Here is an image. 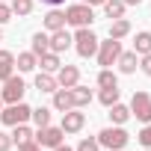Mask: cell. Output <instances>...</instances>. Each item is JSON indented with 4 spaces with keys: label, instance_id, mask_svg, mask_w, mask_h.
<instances>
[{
    "label": "cell",
    "instance_id": "9c48e42d",
    "mask_svg": "<svg viewBox=\"0 0 151 151\" xmlns=\"http://www.w3.org/2000/svg\"><path fill=\"white\" fill-rule=\"evenodd\" d=\"M83 124H86V113H80L77 107H74V110H65V113H62V124H59V127H62L65 133H80Z\"/></svg>",
    "mask_w": 151,
    "mask_h": 151
},
{
    "label": "cell",
    "instance_id": "7bdbcfd3",
    "mask_svg": "<svg viewBox=\"0 0 151 151\" xmlns=\"http://www.w3.org/2000/svg\"><path fill=\"white\" fill-rule=\"evenodd\" d=\"M145 151H151V148H145Z\"/></svg>",
    "mask_w": 151,
    "mask_h": 151
},
{
    "label": "cell",
    "instance_id": "d4e9b609",
    "mask_svg": "<svg viewBox=\"0 0 151 151\" xmlns=\"http://www.w3.org/2000/svg\"><path fill=\"white\" fill-rule=\"evenodd\" d=\"M124 9H127V6L122 3V0H107V3H104V15L113 18V21H116V18H124Z\"/></svg>",
    "mask_w": 151,
    "mask_h": 151
},
{
    "label": "cell",
    "instance_id": "603a6c76",
    "mask_svg": "<svg viewBox=\"0 0 151 151\" xmlns=\"http://www.w3.org/2000/svg\"><path fill=\"white\" fill-rule=\"evenodd\" d=\"M133 53H139V56L151 53V33H148V30L136 33V42H133Z\"/></svg>",
    "mask_w": 151,
    "mask_h": 151
},
{
    "label": "cell",
    "instance_id": "6da1fadb",
    "mask_svg": "<svg viewBox=\"0 0 151 151\" xmlns=\"http://www.w3.org/2000/svg\"><path fill=\"white\" fill-rule=\"evenodd\" d=\"M127 142H130V133L122 124H110V127H104L98 133V145L110 148V151H122V148H127Z\"/></svg>",
    "mask_w": 151,
    "mask_h": 151
},
{
    "label": "cell",
    "instance_id": "ac0fdd59",
    "mask_svg": "<svg viewBox=\"0 0 151 151\" xmlns=\"http://www.w3.org/2000/svg\"><path fill=\"white\" fill-rule=\"evenodd\" d=\"M36 65H39V56H36L33 50H27V53H18V56H15V68H18L21 74H27V71H33Z\"/></svg>",
    "mask_w": 151,
    "mask_h": 151
},
{
    "label": "cell",
    "instance_id": "44dd1931",
    "mask_svg": "<svg viewBox=\"0 0 151 151\" xmlns=\"http://www.w3.org/2000/svg\"><path fill=\"white\" fill-rule=\"evenodd\" d=\"M130 33V21L127 18H116L113 24H110V39H116V42H122L124 36Z\"/></svg>",
    "mask_w": 151,
    "mask_h": 151
},
{
    "label": "cell",
    "instance_id": "7c38bea8",
    "mask_svg": "<svg viewBox=\"0 0 151 151\" xmlns=\"http://www.w3.org/2000/svg\"><path fill=\"white\" fill-rule=\"evenodd\" d=\"M92 98H95V95H92V89H89V86H80V83H77V86H71V101H74V107H77V110L89 107V104H92Z\"/></svg>",
    "mask_w": 151,
    "mask_h": 151
},
{
    "label": "cell",
    "instance_id": "83f0119b",
    "mask_svg": "<svg viewBox=\"0 0 151 151\" xmlns=\"http://www.w3.org/2000/svg\"><path fill=\"white\" fill-rule=\"evenodd\" d=\"M9 9H12V15L24 18V15H30V12H33V0H12Z\"/></svg>",
    "mask_w": 151,
    "mask_h": 151
},
{
    "label": "cell",
    "instance_id": "d590c367",
    "mask_svg": "<svg viewBox=\"0 0 151 151\" xmlns=\"http://www.w3.org/2000/svg\"><path fill=\"white\" fill-rule=\"evenodd\" d=\"M80 3H86V6H104L107 0H80Z\"/></svg>",
    "mask_w": 151,
    "mask_h": 151
},
{
    "label": "cell",
    "instance_id": "277c9868",
    "mask_svg": "<svg viewBox=\"0 0 151 151\" xmlns=\"http://www.w3.org/2000/svg\"><path fill=\"white\" fill-rule=\"evenodd\" d=\"M92 21H95V12L86 3H74L65 9V24H71V27H92Z\"/></svg>",
    "mask_w": 151,
    "mask_h": 151
},
{
    "label": "cell",
    "instance_id": "d6a6232c",
    "mask_svg": "<svg viewBox=\"0 0 151 151\" xmlns=\"http://www.w3.org/2000/svg\"><path fill=\"white\" fill-rule=\"evenodd\" d=\"M15 142H12V133H3V130H0V151H9Z\"/></svg>",
    "mask_w": 151,
    "mask_h": 151
},
{
    "label": "cell",
    "instance_id": "7a4b0ae2",
    "mask_svg": "<svg viewBox=\"0 0 151 151\" xmlns=\"http://www.w3.org/2000/svg\"><path fill=\"white\" fill-rule=\"evenodd\" d=\"M74 50H77V56L89 59L98 53V36L89 30V27H77V33H74Z\"/></svg>",
    "mask_w": 151,
    "mask_h": 151
},
{
    "label": "cell",
    "instance_id": "ba28073f",
    "mask_svg": "<svg viewBox=\"0 0 151 151\" xmlns=\"http://www.w3.org/2000/svg\"><path fill=\"white\" fill-rule=\"evenodd\" d=\"M130 116L139 119L142 124L151 122V95L148 92H133V98H130Z\"/></svg>",
    "mask_w": 151,
    "mask_h": 151
},
{
    "label": "cell",
    "instance_id": "9a60e30c",
    "mask_svg": "<svg viewBox=\"0 0 151 151\" xmlns=\"http://www.w3.org/2000/svg\"><path fill=\"white\" fill-rule=\"evenodd\" d=\"M53 110H59V113H65V110H74V101H71V89H56L53 92Z\"/></svg>",
    "mask_w": 151,
    "mask_h": 151
},
{
    "label": "cell",
    "instance_id": "e575fe53",
    "mask_svg": "<svg viewBox=\"0 0 151 151\" xmlns=\"http://www.w3.org/2000/svg\"><path fill=\"white\" fill-rule=\"evenodd\" d=\"M18 151H39V142H36V139H27V142L18 145Z\"/></svg>",
    "mask_w": 151,
    "mask_h": 151
},
{
    "label": "cell",
    "instance_id": "e0dca14e",
    "mask_svg": "<svg viewBox=\"0 0 151 151\" xmlns=\"http://www.w3.org/2000/svg\"><path fill=\"white\" fill-rule=\"evenodd\" d=\"M62 27H65V12H59V9L53 6V9L45 15V30L53 33V30H62Z\"/></svg>",
    "mask_w": 151,
    "mask_h": 151
},
{
    "label": "cell",
    "instance_id": "5bb4252c",
    "mask_svg": "<svg viewBox=\"0 0 151 151\" xmlns=\"http://www.w3.org/2000/svg\"><path fill=\"white\" fill-rule=\"evenodd\" d=\"M116 65H119V71H122V74H133V71H136V65H139V59H136V53H133V50H122V53H119V59H116Z\"/></svg>",
    "mask_w": 151,
    "mask_h": 151
},
{
    "label": "cell",
    "instance_id": "484cf974",
    "mask_svg": "<svg viewBox=\"0 0 151 151\" xmlns=\"http://www.w3.org/2000/svg\"><path fill=\"white\" fill-rule=\"evenodd\" d=\"M119 98H122V89H119V86H113V89H101V92H98V101H101L104 107H113Z\"/></svg>",
    "mask_w": 151,
    "mask_h": 151
},
{
    "label": "cell",
    "instance_id": "2e32d148",
    "mask_svg": "<svg viewBox=\"0 0 151 151\" xmlns=\"http://www.w3.org/2000/svg\"><path fill=\"white\" fill-rule=\"evenodd\" d=\"M36 89H39V92H50V95H53V92L59 89V83H56V77H53V74L39 71V74H36Z\"/></svg>",
    "mask_w": 151,
    "mask_h": 151
},
{
    "label": "cell",
    "instance_id": "d6986e66",
    "mask_svg": "<svg viewBox=\"0 0 151 151\" xmlns=\"http://www.w3.org/2000/svg\"><path fill=\"white\" fill-rule=\"evenodd\" d=\"M107 110H110L107 116H110V122H113V124H124V122L130 119V107H124L122 101H116V104H113V107H107Z\"/></svg>",
    "mask_w": 151,
    "mask_h": 151
},
{
    "label": "cell",
    "instance_id": "4fadbf2b",
    "mask_svg": "<svg viewBox=\"0 0 151 151\" xmlns=\"http://www.w3.org/2000/svg\"><path fill=\"white\" fill-rule=\"evenodd\" d=\"M15 74V53L12 50H0V83L9 80Z\"/></svg>",
    "mask_w": 151,
    "mask_h": 151
},
{
    "label": "cell",
    "instance_id": "4316f807",
    "mask_svg": "<svg viewBox=\"0 0 151 151\" xmlns=\"http://www.w3.org/2000/svg\"><path fill=\"white\" fill-rule=\"evenodd\" d=\"M30 119H33L36 127H47V124H50V110H47V107H36V110L30 113Z\"/></svg>",
    "mask_w": 151,
    "mask_h": 151
},
{
    "label": "cell",
    "instance_id": "ffe728a7",
    "mask_svg": "<svg viewBox=\"0 0 151 151\" xmlns=\"http://www.w3.org/2000/svg\"><path fill=\"white\" fill-rule=\"evenodd\" d=\"M39 65H42V71H47V74H56L62 62H59V53L47 50V53H42V56H39Z\"/></svg>",
    "mask_w": 151,
    "mask_h": 151
},
{
    "label": "cell",
    "instance_id": "8d00e7d4",
    "mask_svg": "<svg viewBox=\"0 0 151 151\" xmlns=\"http://www.w3.org/2000/svg\"><path fill=\"white\" fill-rule=\"evenodd\" d=\"M122 3H124V6H139L142 0H122Z\"/></svg>",
    "mask_w": 151,
    "mask_h": 151
},
{
    "label": "cell",
    "instance_id": "8992f818",
    "mask_svg": "<svg viewBox=\"0 0 151 151\" xmlns=\"http://www.w3.org/2000/svg\"><path fill=\"white\" fill-rule=\"evenodd\" d=\"M119 53H122V42H116V39H107V42H98V65L101 68H110V65H116V59H119Z\"/></svg>",
    "mask_w": 151,
    "mask_h": 151
},
{
    "label": "cell",
    "instance_id": "60d3db41",
    "mask_svg": "<svg viewBox=\"0 0 151 151\" xmlns=\"http://www.w3.org/2000/svg\"><path fill=\"white\" fill-rule=\"evenodd\" d=\"M39 151H47V148H39Z\"/></svg>",
    "mask_w": 151,
    "mask_h": 151
},
{
    "label": "cell",
    "instance_id": "74e56055",
    "mask_svg": "<svg viewBox=\"0 0 151 151\" xmlns=\"http://www.w3.org/2000/svg\"><path fill=\"white\" fill-rule=\"evenodd\" d=\"M53 151H74V148H68V145H65V142H62V145H56V148H53Z\"/></svg>",
    "mask_w": 151,
    "mask_h": 151
},
{
    "label": "cell",
    "instance_id": "ee69618b",
    "mask_svg": "<svg viewBox=\"0 0 151 151\" xmlns=\"http://www.w3.org/2000/svg\"><path fill=\"white\" fill-rule=\"evenodd\" d=\"M3 3H6V0H3Z\"/></svg>",
    "mask_w": 151,
    "mask_h": 151
},
{
    "label": "cell",
    "instance_id": "1f68e13d",
    "mask_svg": "<svg viewBox=\"0 0 151 151\" xmlns=\"http://www.w3.org/2000/svg\"><path fill=\"white\" fill-rule=\"evenodd\" d=\"M6 21H12V9H9V3H3V0H0V27H3Z\"/></svg>",
    "mask_w": 151,
    "mask_h": 151
},
{
    "label": "cell",
    "instance_id": "f546056e",
    "mask_svg": "<svg viewBox=\"0 0 151 151\" xmlns=\"http://www.w3.org/2000/svg\"><path fill=\"white\" fill-rule=\"evenodd\" d=\"M74 151H101V145H98V136H83V139H80V145L74 148Z\"/></svg>",
    "mask_w": 151,
    "mask_h": 151
},
{
    "label": "cell",
    "instance_id": "cb8c5ba5",
    "mask_svg": "<svg viewBox=\"0 0 151 151\" xmlns=\"http://www.w3.org/2000/svg\"><path fill=\"white\" fill-rule=\"evenodd\" d=\"M98 86H101V89H113V86H119V74L110 71V68H101V71H98Z\"/></svg>",
    "mask_w": 151,
    "mask_h": 151
},
{
    "label": "cell",
    "instance_id": "b9f144b4",
    "mask_svg": "<svg viewBox=\"0 0 151 151\" xmlns=\"http://www.w3.org/2000/svg\"><path fill=\"white\" fill-rule=\"evenodd\" d=\"M0 39H3V33H0Z\"/></svg>",
    "mask_w": 151,
    "mask_h": 151
},
{
    "label": "cell",
    "instance_id": "5b68a950",
    "mask_svg": "<svg viewBox=\"0 0 151 151\" xmlns=\"http://www.w3.org/2000/svg\"><path fill=\"white\" fill-rule=\"evenodd\" d=\"M24 92H27V83H24V77L18 74H12L9 80H3V89H0V98H3V104H18V101H24Z\"/></svg>",
    "mask_w": 151,
    "mask_h": 151
},
{
    "label": "cell",
    "instance_id": "52a82bcc",
    "mask_svg": "<svg viewBox=\"0 0 151 151\" xmlns=\"http://www.w3.org/2000/svg\"><path fill=\"white\" fill-rule=\"evenodd\" d=\"M33 139L39 142V148H56V145H62V139H65V130L62 127H53V124H47V127H39V133H33Z\"/></svg>",
    "mask_w": 151,
    "mask_h": 151
},
{
    "label": "cell",
    "instance_id": "836d02e7",
    "mask_svg": "<svg viewBox=\"0 0 151 151\" xmlns=\"http://www.w3.org/2000/svg\"><path fill=\"white\" fill-rule=\"evenodd\" d=\"M139 68H142V74H148V77H151V53H145V56H142Z\"/></svg>",
    "mask_w": 151,
    "mask_h": 151
},
{
    "label": "cell",
    "instance_id": "4dcf8cb0",
    "mask_svg": "<svg viewBox=\"0 0 151 151\" xmlns=\"http://www.w3.org/2000/svg\"><path fill=\"white\" fill-rule=\"evenodd\" d=\"M136 139H139V145H142V148H151V122H148V124H142V130L136 133Z\"/></svg>",
    "mask_w": 151,
    "mask_h": 151
},
{
    "label": "cell",
    "instance_id": "f35d334b",
    "mask_svg": "<svg viewBox=\"0 0 151 151\" xmlns=\"http://www.w3.org/2000/svg\"><path fill=\"white\" fill-rule=\"evenodd\" d=\"M47 6H59V3H65V0H45Z\"/></svg>",
    "mask_w": 151,
    "mask_h": 151
},
{
    "label": "cell",
    "instance_id": "f6af8a7d",
    "mask_svg": "<svg viewBox=\"0 0 151 151\" xmlns=\"http://www.w3.org/2000/svg\"><path fill=\"white\" fill-rule=\"evenodd\" d=\"M122 151H124V148H122Z\"/></svg>",
    "mask_w": 151,
    "mask_h": 151
},
{
    "label": "cell",
    "instance_id": "30bf717a",
    "mask_svg": "<svg viewBox=\"0 0 151 151\" xmlns=\"http://www.w3.org/2000/svg\"><path fill=\"white\" fill-rule=\"evenodd\" d=\"M53 77H56V83L62 89H71V86L80 83V68L77 65H59V71L53 74Z\"/></svg>",
    "mask_w": 151,
    "mask_h": 151
},
{
    "label": "cell",
    "instance_id": "8fae6325",
    "mask_svg": "<svg viewBox=\"0 0 151 151\" xmlns=\"http://www.w3.org/2000/svg\"><path fill=\"white\" fill-rule=\"evenodd\" d=\"M71 45H74V36H71L65 27L50 33V50H53V53H62V50H68Z\"/></svg>",
    "mask_w": 151,
    "mask_h": 151
},
{
    "label": "cell",
    "instance_id": "f1b7e54d",
    "mask_svg": "<svg viewBox=\"0 0 151 151\" xmlns=\"http://www.w3.org/2000/svg\"><path fill=\"white\" fill-rule=\"evenodd\" d=\"M27 139H33V130H30L27 124H15V127H12V142L21 145V142H27Z\"/></svg>",
    "mask_w": 151,
    "mask_h": 151
},
{
    "label": "cell",
    "instance_id": "ab89813d",
    "mask_svg": "<svg viewBox=\"0 0 151 151\" xmlns=\"http://www.w3.org/2000/svg\"><path fill=\"white\" fill-rule=\"evenodd\" d=\"M0 107H3V98H0Z\"/></svg>",
    "mask_w": 151,
    "mask_h": 151
},
{
    "label": "cell",
    "instance_id": "3957f363",
    "mask_svg": "<svg viewBox=\"0 0 151 151\" xmlns=\"http://www.w3.org/2000/svg\"><path fill=\"white\" fill-rule=\"evenodd\" d=\"M30 113L33 107L18 101V104H6V110H0V122H3L6 127H15V124H27L30 122Z\"/></svg>",
    "mask_w": 151,
    "mask_h": 151
},
{
    "label": "cell",
    "instance_id": "7402d4cb",
    "mask_svg": "<svg viewBox=\"0 0 151 151\" xmlns=\"http://www.w3.org/2000/svg\"><path fill=\"white\" fill-rule=\"evenodd\" d=\"M30 50H33L36 56L47 53V50H50V33H36V36H33V45H30Z\"/></svg>",
    "mask_w": 151,
    "mask_h": 151
}]
</instances>
